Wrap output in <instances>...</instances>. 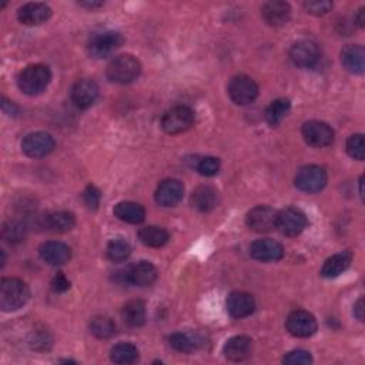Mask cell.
I'll return each mask as SVG.
<instances>
[{
    "label": "cell",
    "instance_id": "f546056e",
    "mask_svg": "<svg viewBox=\"0 0 365 365\" xmlns=\"http://www.w3.org/2000/svg\"><path fill=\"white\" fill-rule=\"evenodd\" d=\"M139 238L147 247L159 248V247H163V245L167 244V241L170 240V236L162 227L148 226V227H144L139 231Z\"/></svg>",
    "mask_w": 365,
    "mask_h": 365
},
{
    "label": "cell",
    "instance_id": "1f68e13d",
    "mask_svg": "<svg viewBox=\"0 0 365 365\" xmlns=\"http://www.w3.org/2000/svg\"><path fill=\"white\" fill-rule=\"evenodd\" d=\"M110 358L115 364L127 365L139 359V350L130 342H119L110 351Z\"/></svg>",
    "mask_w": 365,
    "mask_h": 365
},
{
    "label": "cell",
    "instance_id": "7a4b0ae2",
    "mask_svg": "<svg viewBox=\"0 0 365 365\" xmlns=\"http://www.w3.org/2000/svg\"><path fill=\"white\" fill-rule=\"evenodd\" d=\"M51 80V72L44 65L27 66L18 79L19 89L27 96H37L43 93Z\"/></svg>",
    "mask_w": 365,
    "mask_h": 365
},
{
    "label": "cell",
    "instance_id": "277c9868",
    "mask_svg": "<svg viewBox=\"0 0 365 365\" xmlns=\"http://www.w3.org/2000/svg\"><path fill=\"white\" fill-rule=\"evenodd\" d=\"M124 43V37L119 32H103L94 34L89 40V55L94 59H106L112 56Z\"/></svg>",
    "mask_w": 365,
    "mask_h": 365
},
{
    "label": "cell",
    "instance_id": "4316f807",
    "mask_svg": "<svg viewBox=\"0 0 365 365\" xmlns=\"http://www.w3.org/2000/svg\"><path fill=\"white\" fill-rule=\"evenodd\" d=\"M122 317L129 327L139 328L146 323V304L141 300L129 301L122 312Z\"/></svg>",
    "mask_w": 365,
    "mask_h": 365
},
{
    "label": "cell",
    "instance_id": "2e32d148",
    "mask_svg": "<svg viewBox=\"0 0 365 365\" xmlns=\"http://www.w3.org/2000/svg\"><path fill=\"white\" fill-rule=\"evenodd\" d=\"M39 254L50 266H63L70 262L72 248L60 241H47L39 247Z\"/></svg>",
    "mask_w": 365,
    "mask_h": 365
},
{
    "label": "cell",
    "instance_id": "d4e9b609",
    "mask_svg": "<svg viewBox=\"0 0 365 365\" xmlns=\"http://www.w3.org/2000/svg\"><path fill=\"white\" fill-rule=\"evenodd\" d=\"M115 216L129 224H141L146 220V210L143 205L133 201H122L119 203L115 210Z\"/></svg>",
    "mask_w": 365,
    "mask_h": 365
},
{
    "label": "cell",
    "instance_id": "836d02e7",
    "mask_svg": "<svg viewBox=\"0 0 365 365\" xmlns=\"http://www.w3.org/2000/svg\"><path fill=\"white\" fill-rule=\"evenodd\" d=\"M132 254V245L123 238L112 240L108 245V257L115 263H122Z\"/></svg>",
    "mask_w": 365,
    "mask_h": 365
},
{
    "label": "cell",
    "instance_id": "5b68a950",
    "mask_svg": "<svg viewBox=\"0 0 365 365\" xmlns=\"http://www.w3.org/2000/svg\"><path fill=\"white\" fill-rule=\"evenodd\" d=\"M327 172L316 165L304 166L295 176V187L304 193H319L327 186Z\"/></svg>",
    "mask_w": 365,
    "mask_h": 365
},
{
    "label": "cell",
    "instance_id": "52a82bcc",
    "mask_svg": "<svg viewBox=\"0 0 365 365\" xmlns=\"http://www.w3.org/2000/svg\"><path fill=\"white\" fill-rule=\"evenodd\" d=\"M291 62L301 69H311L320 62L319 44L312 40H300L290 49Z\"/></svg>",
    "mask_w": 365,
    "mask_h": 365
},
{
    "label": "cell",
    "instance_id": "74e56055",
    "mask_svg": "<svg viewBox=\"0 0 365 365\" xmlns=\"http://www.w3.org/2000/svg\"><path fill=\"white\" fill-rule=\"evenodd\" d=\"M23 237H25V229L22 224H19L16 222H11L4 226V238L6 241L16 243V241H20Z\"/></svg>",
    "mask_w": 365,
    "mask_h": 365
},
{
    "label": "cell",
    "instance_id": "4dcf8cb0",
    "mask_svg": "<svg viewBox=\"0 0 365 365\" xmlns=\"http://www.w3.org/2000/svg\"><path fill=\"white\" fill-rule=\"evenodd\" d=\"M291 109V103L287 98L274 100L266 110V120L271 127H277L286 119Z\"/></svg>",
    "mask_w": 365,
    "mask_h": 365
},
{
    "label": "cell",
    "instance_id": "ee69618b",
    "mask_svg": "<svg viewBox=\"0 0 365 365\" xmlns=\"http://www.w3.org/2000/svg\"><path fill=\"white\" fill-rule=\"evenodd\" d=\"M79 5L87 9H96V8H101L103 2H90V0H86V2H80Z\"/></svg>",
    "mask_w": 365,
    "mask_h": 365
},
{
    "label": "cell",
    "instance_id": "484cf974",
    "mask_svg": "<svg viewBox=\"0 0 365 365\" xmlns=\"http://www.w3.org/2000/svg\"><path fill=\"white\" fill-rule=\"evenodd\" d=\"M352 262V252L351 251H342L338 254H334L324 263L321 269V276L324 278H335L341 276L351 264Z\"/></svg>",
    "mask_w": 365,
    "mask_h": 365
},
{
    "label": "cell",
    "instance_id": "7bdbcfd3",
    "mask_svg": "<svg viewBox=\"0 0 365 365\" xmlns=\"http://www.w3.org/2000/svg\"><path fill=\"white\" fill-rule=\"evenodd\" d=\"M355 23L359 26V27H364L365 26V8L359 9L357 18H355Z\"/></svg>",
    "mask_w": 365,
    "mask_h": 365
},
{
    "label": "cell",
    "instance_id": "d6986e66",
    "mask_svg": "<svg viewBox=\"0 0 365 365\" xmlns=\"http://www.w3.org/2000/svg\"><path fill=\"white\" fill-rule=\"evenodd\" d=\"M51 16V9L46 4H26L18 12V18L20 23L26 26H37L47 22Z\"/></svg>",
    "mask_w": 365,
    "mask_h": 365
},
{
    "label": "cell",
    "instance_id": "7402d4cb",
    "mask_svg": "<svg viewBox=\"0 0 365 365\" xmlns=\"http://www.w3.org/2000/svg\"><path fill=\"white\" fill-rule=\"evenodd\" d=\"M290 16H291V8L287 2L274 0V2L266 4L263 8V19L271 27H281L287 25Z\"/></svg>",
    "mask_w": 365,
    "mask_h": 365
},
{
    "label": "cell",
    "instance_id": "6da1fadb",
    "mask_svg": "<svg viewBox=\"0 0 365 365\" xmlns=\"http://www.w3.org/2000/svg\"><path fill=\"white\" fill-rule=\"evenodd\" d=\"M30 298L27 284L19 278H4L0 283V308L5 312L18 311Z\"/></svg>",
    "mask_w": 365,
    "mask_h": 365
},
{
    "label": "cell",
    "instance_id": "cb8c5ba5",
    "mask_svg": "<svg viewBox=\"0 0 365 365\" xmlns=\"http://www.w3.org/2000/svg\"><path fill=\"white\" fill-rule=\"evenodd\" d=\"M219 203L217 191L210 186H200L191 194V205L201 213L214 210Z\"/></svg>",
    "mask_w": 365,
    "mask_h": 365
},
{
    "label": "cell",
    "instance_id": "e575fe53",
    "mask_svg": "<svg viewBox=\"0 0 365 365\" xmlns=\"http://www.w3.org/2000/svg\"><path fill=\"white\" fill-rule=\"evenodd\" d=\"M347 153L354 160L362 162L365 155V144L362 134H352L347 140Z\"/></svg>",
    "mask_w": 365,
    "mask_h": 365
},
{
    "label": "cell",
    "instance_id": "d590c367",
    "mask_svg": "<svg viewBox=\"0 0 365 365\" xmlns=\"http://www.w3.org/2000/svg\"><path fill=\"white\" fill-rule=\"evenodd\" d=\"M220 160L216 158H203L197 162L196 169L200 174L205 176V177H213L220 172Z\"/></svg>",
    "mask_w": 365,
    "mask_h": 365
},
{
    "label": "cell",
    "instance_id": "60d3db41",
    "mask_svg": "<svg viewBox=\"0 0 365 365\" xmlns=\"http://www.w3.org/2000/svg\"><path fill=\"white\" fill-rule=\"evenodd\" d=\"M51 288H53L55 293H65L70 288V281L63 273H58V276L51 281Z\"/></svg>",
    "mask_w": 365,
    "mask_h": 365
},
{
    "label": "cell",
    "instance_id": "8fae6325",
    "mask_svg": "<svg viewBox=\"0 0 365 365\" xmlns=\"http://www.w3.org/2000/svg\"><path fill=\"white\" fill-rule=\"evenodd\" d=\"M56 141L53 136L44 133V132H36L27 134L22 141V150L26 155L32 159H40L44 155L50 154L55 150Z\"/></svg>",
    "mask_w": 365,
    "mask_h": 365
},
{
    "label": "cell",
    "instance_id": "ba28073f",
    "mask_svg": "<svg viewBox=\"0 0 365 365\" xmlns=\"http://www.w3.org/2000/svg\"><path fill=\"white\" fill-rule=\"evenodd\" d=\"M229 96L233 103L238 104V106H247V104L252 103L257 98L258 86L251 77L245 75H238L230 80Z\"/></svg>",
    "mask_w": 365,
    "mask_h": 365
},
{
    "label": "cell",
    "instance_id": "4fadbf2b",
    "mask_svg": "<svg viewBox=\"0 0 365 365\" xmlns=\"http://www.w3.org/2000/svg\"><path fill=\"white\" fill-rule=\"evenodd\" d=\"M302 137L312 147H327L334 141V130L324 122L311 120L302 126Z\"/></svg>",
    "mask_w": 365,
    "mask_h": 365
},
{
    "label": "cell",
    "instance_id": "f1b7e54d",
    "mask_svg": "<svg viewBox=\"0 0 365 365\" xmlns=\"http://www.w3.org/2000/svg\"><path fill=\"white\" fill-rule=\"evenodd\" d=\"M169 342L179 352H193L203 344V340L196 333H174L169 337Z\"/></svg>",
    "mask_w": 365,
    "mask_h": 365
},
{
    "label": "cell",
    "instance_id": "8992f818",
    "mask_svg": "<svg viewBox=\"0 0 365 365\" xmlns=\"http://www.w3.org/2000/svg\"><path fill=\"white\" fill-rule=\"evenodd\" d=\"M196 115L187 106H176L166 112L162 119V127L167 134H180L191 129Z\"/></svg>",
    "mask_w": 365,
    "mask_h": 365
},
{
    "label": "cell",
    "instance_id": "ffe728a7",
    "mask_svg": "<svg viewBox=\"0 0 365 365\" xmlns=\"http://www.w3.org/2000/svg\"><path fill=\"white\" fill-rule=\"evenodd\" d=\"M126 281L129 284L137 286V287H148L155 280H158V270L148 262H141L133 267H130L126 271L124 276Z\"/></svg>",
    "mask_w": 365,
    "mask_h": 365
},
{
    "label": "cell",
    "instance_id": "5bb4252c",
    "mask_svg": "<svg viewBox=\"0 0 365 365\" xmlns=\"http://www.w3.org/2000/svg\"><path fill=\"white\" fill-rule=\"evenodd\" d=\"M250 255L262 263L278 262L284 257V248L278 241L271 238H260L250 245Z\"/></svg>",
    "mask_w": 365,
    "mask_h": 365
},
{
    "label": "cell",
    "instance_id": "7c38bea8",
    "mask_svg": "<svg viewBox=\"0 0 365 365\" xmlns=\"http://www.w3.org/2000/svg\"><path fill=\"white\" fill-rule=\"evenodd\" d=\"M277 216L270 205H257L247 214V226L255 233H270L277 226Z\"/></svg>",
    "mask_w": 365,
    "mask_h": 365
},
{
    "label": "cell",
    "instance_id": "9a60e30c",
    "mask_svg": "<svg viewBox=\"0 0 365 365\" xmlns=\"http://www.w3.org/2000/svg\"><path fill=\"white\" fill-rule=\"evenodd\" d=\"M100 89L94 80L90 79H83L79 80L73 89H72V101L75 103V106L77 109L86 110L91 108L98 98Z\"/></svg>",
    "mask_w": 365,
    "mask_h": 365
},
{
    "label": "cell",
    "instance_id": "f35d334b",
    "mask_svg": "<svg viewBox=\"0 0 365 365\" xmlns=\"http://www.w3.org/2000/svg\"><path fill=\"white\" fill-rule=\"evenodd\" d=\"M284 364L288 365H300V364H311L312 362V357L308 351L304 350H295L288 352L284 358H283Z\"/></svg>",
    "mask_w": 365,
    "mask_h": 365
},
{
    "label": "cell",
    "instance_id": "e0dca14e",
    "mask_svg": "<svg viewBox=\"0 0 365 365\" xmlns=\"http://www.w3.org/2000/svg\"><path fill=\"white\" fill-rule=\"evenodd\" d=\"M184 196V186L180 180L167 179L162 181L155 190V201L162 207H174L177 205Z\"/></svg>",
    "mask_w": 365,
    "mask_h": 365
},
{
    "label": "cell",
    "instance_id": "b9f144b4",
    "mask_svg": "<svg viewBox=\"0 0 365 365\" xmlns=\"http://www.w3.org/2000/svg\"><path fill=\"white\" fill-rule=\"evenodd\" d=\"M364 298L361 297L355 304H354V316L357 317V320L359 321H364Z\"/></svg>",
    "mask_w": 365,
    "mask_h": 365
},
{
    "label": "cell",
    "instance_id": "8d00e7d4",
    "mask_svg": "<svg viewBox=\"0 0 365 365\" xmlns=\"http://www.w3.org/2000/svg\"><path fill=\"white\" fill-rule=\"evenodd\" d=\"M304 8L309 15L323 16L333 9V4L327 2V0H308L304 4Z\"/></svg>",
    "mask_w": 365,
    "mask_h": 365
},
{
    "label": "cell",
    "instance_id": "d6a6232c",
    "mask_svg": "<svg viewBox=\"0 0 365 365\" xmlns=\"http://www.w3.org/2000/svg\"><path fill=\"white\" fill-rule=\"evenodd\" d=\"M90 331L100 340H108L116 334V324L109 317H94L90 323Z\"/></svg>",
    "mask_w": 365,
    "mask_h": 365
},
{
    "label": "cell",
    "instance_id": "83f0119b",
    "mask_svg": "<svg viewBox=\"0 0 365 365\" xmlns=\"http://www.w3.org/2000/svg\"><path fill=\"white\" fill-rule=\"evenodd\" d=\"M44 226L56 233H68L76 226V219L69 212H55L44 217Z\"/></svg>",
    "mask_w": 365,
    "mask_h": 365
},
{
    "label": "cell",
    "instance_id": "3957f363",
    "mask_svg": "<svg viewBox=\"0 0 365 365\" xmlns=\"http://www.w3.org/2000/svg\"><path fill=\"white\" fill-rule=\"evenodd\" d=\"M141 73V63L132 55H122L115 58L108 66V77L113 83L129 84L134 82Z\"/></svg>",
    "mask_w": 365,
    "mask_h": 365
},
{
    "label": "cell",
    "instance_id": "ac0fdd59",
    "mask_svg": "<svg viewBox=\"0 0 365 365\" xmlns=\"http://www.w3.org/2000/svg\"><path fill=\"white\" fill-rule=\"evenodd\" d=\"M254 309L255 301L248 293L234 291L227 298V311L233 319H245L252 314Z\"/></svg>",
    "mask_w": 365,
    "mask_h": 365
},
{
    "label": "cell",
    "instance_id": "30bf717a",
    "mask_svg": "<svg viewBox=\"0 0 365 365\" xmlns=\"http://www.w3.org/2000/svg\"><path fill=\"white\" fill-rule=\"evenodd\" d=\"M307 223V217L300 208L288 207L278 213L276 229H278L280 233L287 237H297L305 230Z\"/></svg>",
    "mask_w": 365,
    "mask_h": 365
},
{
    "label": "cell",
    "instance_id": "603a6c76",
    "mask_svg": "<svg viewBox=\"0 0 365 365\" xmlns=\"http://www.w3.org/2000/svg\"><path fill=\"white\" fill-rule=\"evenodd\" d=\"M341 63L350 73L362 75L365 69V51L359 44H348L341 50Z\"/></svg>",
    "mask_w": 365,
    "mask_h": 365
},
{
    "label": "cell",
    "instance_id": "ab89813d",
    "mask_svg": "<svg viewBox=\"0 0 365 365\" xmlns=\"http://www.w3.org/2000/svg\"><path fill=\"white\" fill-rule=\"evenodd\" d=\"M100 191L94 187V186H87V188L83 193V200L86 203V205L91 210H96L100 204Z\"/></svg>",
    "mask_w": 365,
    "mask_h": 365
},
{
    "label": "cell",
    "instance_id": "9c48e42d",
    "mask_svg": "<svg viewBox=\"0 0 365 365\" xmlns=\"http://www.w3.org/2000/svg\"><path fill=\"white\" fill-rule=\"evenodd\" d=\"M288 333L297 338H308L317 331V320L308 311L295 309L286 320Z\"/></svg>",
    "mask_w": 365,
    "mask_h": 365
},
{
    "label": "cell",
    "instance_id": "44dd1931",
    "mask_svg": "<svg viewBox=\"0 0 365 365\" xmlns=\"http://www.w3.org/2000/svg\"><path fill=\"white\" fill-rule=\"evenodd\" d=\"M252 352V340L245 335H237L230 338L224 348L223 354L229 361L233 362H241L247 359Z\"/></svg>",
    "mask_w": 365,
    "mask_h": 365
}]
</instances>
